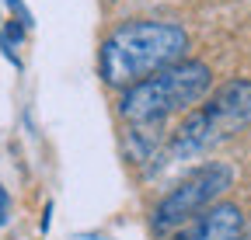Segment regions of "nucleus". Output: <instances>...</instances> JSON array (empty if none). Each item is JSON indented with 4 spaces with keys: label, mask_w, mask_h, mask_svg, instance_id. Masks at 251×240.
<instances>
[{
    "label": "nucleus",
    "mask_w": 251,
    "mask_h": 240,
    "mask_svg": "<svg viewBox=\"0 0 251 240\" xmlns=\"http://www.w3.org/2000/svg\"><path fill=\"white\" fill-rule=\"evenodd\" d=\"M39 226H42V233L52 226V202H46V205H42V223H39Z\"/></svg>",
    "instance_id": "nucleus-11"
},
{
    "label": "nucleus",
    "mask_w": 251,
    "mask_h": 240,
    "mask_svg": "<svg viewBox=\"0 0 251 240\" xmlns=\"http://www.w3.org/2000/svg\"><path fill=\"white\" fill-rule=\"evenodd\" d=\"M0 32H4V35H7L14 45H21V42H25V35H28V32H25V28H21L18 21H4V28H0Z\"/></svg>",
    "instance_id": "nucleus-9"
},
{
    "label": "nucleus",
    "mask_w": 251,
    "mask_h": 240,
    "mask_svg": "<svg viewBox=\"0 0 251 240\" xmlns=\"http://www.w3.org/2000/svg\"><path fill=\"white\" fill-rule=\"evenodd\" d=\"M0 52L7 56V63H11L14 70H21V56H18V45H14V42H11L4 32H0Z\"/></svg>",
    "instance_id": "nucleus-8"
},
{
    "label": "nucleus",
    "mask_w": 251,
    "mask_h": 240,
    "mask_svg": "<svg viewBox=\"0 0 251 240\" xmlns=\"http://www.w3.org/2000/svg\"><path fill=\"white\" fill-rule=\"evenodd\" d=\"M234 164L227 160H206L196 171H188L181 181L157 198V205L150 209V230L157 237H168L171 230H181L188 219H196L199 213H206L209 205H216L224 198V192L234 185Z\"/></svg>",
    "instance_id": "nucleus-4"
},
{
    "label": "nucleus",
    "mask_w": 251,
    "mask_h": 240,
    "mask_svg": "<svg viewBox=\"0 0 251 240\" xmlns=\"http://www.w3.org/2000/svg\"><path fill=\"white\" fill-rule=\"evenodd\" d=\"M241 240H251V223H244V233H241Z\"/></svg>",
    "instance_id": "nucleus-12"
},
{
    "label": "nucleus",
    "mask_w": 251,
    "mask_h": 240,
    "mask_svg": "<svg viewBox=\"0 0 251 240\" xmlns=\"http://www.w3.org/2000/svg\"><path fill=\"white\" fill-rule=\"evenodd\" d=\"M244 209L237 202H224L209 205L206 213H199L196 219H188L171 240H241L244 233Z\"/></svg>",
    "instance_id": "nucleus-5"
},
{
    "label": "nucleus",
    "mask_w": 251,
    "mask_h": 240,
    "mask_svg": "<svg viewBox=\"0 0 251 240\" xmlns=\"http://www.w3.org/2000/svg\"><path fill=\"white\" fill-rule=\"evenodd\" d=\"M251 126V80L237 77L220 84L216 91L185 115V122L171 132L164 157L168 160H196L206 157L213 146L234 139Z\"/></svg>",
    "instance_id": "nucleus-3"
},
{
    "label": "nucleus",
    "mask_w": 251,
    "mask_h": 240,
    "mask_svg": "<svg viewBox=\"0 0 251 240\" xmlns=\"http://www.w3.org/2000/svg\"><path fill=\"white\" fill-rule=\"evenodd\" d=\"M7 223H11V195L0 185V226H7Z\"/></svg>",
    "instance_id": "nucleus-10"
},
{
    "label": "nucleus",
    "mask_w": 251,
    "mask_h": 240,
    "mask_svg": "<svg viewBox=\"0 0 251 240\" xmlns=\"http://www.w3.org/2000/svg\"><path fill=\"white\" fill-rule=\"evenodd\" d=\"M213 91V70L202 59L181 63L153 73L119 94V118L126 126H164L171 115L199 108Z\"/></svg>",
    "instance_id": "nucleus-2"
},
{
    "label": "nucleus",
    "mask_w": 251,
    "mask_h": 240,
    "mask_svg": "<svg viewBox=\"0 0 251 240\" xmlns=\"http://www.w3.org/2000/svg\"><path fill=\"white\" fill-rule=\"evenodd\" d=\"M188 59V32L178 21L136 18L122 21L105 35L98 49V77L112 91H126L153 73Z\"/></svg>",
    "instance_id": "nucleus-1"
},
{
    "label": "nucleus",
    "mask_w": 251,
    "mask_h": 240,
    "mask_svg": "<svg viewBox=\"0 0 251 240\" xmlns=\"http://www.w3.org/2000/svg\"><path fill=\"white\" fill-rule=\"evenodd\" d=\"M4 4H7V7H11V14H14L11 21H18V24L25 28V32H28L31 24H35V18H31V11L25 7V0H4Z\"/></svg>",
    "instance_id": "nucleus-7"
},
{
    "label": "nucleus",
    "mask_w": 251,
    "mask_h": 240,
    "mask_svg": "<svg viewBox=\"0 0 251 240\" xmlns=\"http://www.w3.org/2000/svg\"><path fill=\"white\" fill-rule=\"evenodd\" d=\"M164 143L161 126H129L122 132V153L129 164H147L157 157V150Z\"/></svg>",
    "instance_id": "nucleus-6"
}]
</instances>
